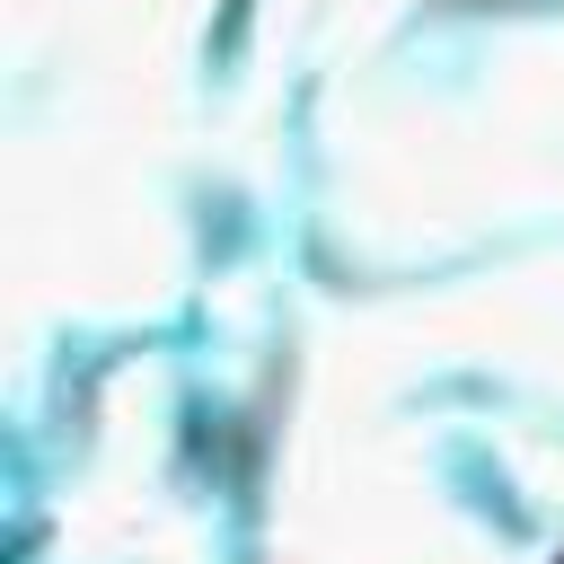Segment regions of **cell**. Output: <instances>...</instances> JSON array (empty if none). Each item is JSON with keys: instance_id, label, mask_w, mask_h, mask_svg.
<instances>
[{"instance_id": "1", "label": "cell", "mask_w": 564, "mask_h": 564, "mask_svg": "<svg viewBox=\"0 0 564 564\" xmlns=\"http://www.w3.org/2000/svg\"><path fill=\"white\" fill-rule=\"evenodd\" d=\"M555 564H564V555H555Z\"/></svg>"}]
</instances>
